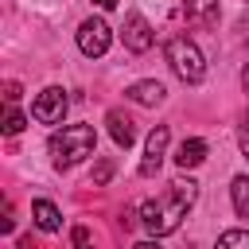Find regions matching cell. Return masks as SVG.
<instances>
[{
	"instance_id": "obj_15",
	"label": "cell",
	"mask_w": 249,
	"mask_h": 249,
	"mask_svg": "<svg viewBox=\"0 0 249 249\" xmlns=\"http://www.w3.org/2000/svg\"><path fill=\"white\" fill-rule=\"evenodd\" d=\"M23 124H27V117H23L16 105H8V113H4V132H8V136H19Z\"/></svg>"
},
{
	"instance_id": "obj_2",
	"label": "cell",
	"mask_w": 249,
	"mask_h": 249,
	"mask_svg": "<svg viewBox=\"0 0 249 249\" xmlns=\"http://www.w3.org/2000/svg\"><path fill=\"white\" fill-rule=\"evenodd\" d=\"M93 148H97V132H93V124H66V128L54 132L51 144H47L51 163H54L58 171L82 163L86 156H93Z\"/></svg>"
},
{
	"instance_id": "obj_5",
	"label": "cell",
	"mask_w": 249,
	"mask_h": 249,
	"mask_svg": "<svg viewBox=\"0 0 249 249\" xmlns=\"http://www.w3.org/2000/svg\"><path fill=\"white\" fill-rule=\"evenodd\" d=\"M109 39H113V35H109V23L97 19V16L78 27V51H82L86 58H101V54L109 51Z\"/></svg>"
},
{
	"instance_id": "obj_18",
	"label": "cell",
	"mask_w": 249,
	"mask_h": 249,
	"mask_svg": "<svg viewBox=\"0 0 249 249\" xmlns=\"http://www.w3.org/2000/svg\"><path fill=\"white\" fill-rule=\"evenodd\" d=\"M4 97H8V105H12V101L19 97V82H8V86H4Z\"/></svg>"
},
{
	"instance_id": "obj_7",
	"label": "cell",
	"mask_w": 249,
	"mask_h": 249,
	"mask_svg": "<svg viewBox=\"0 0 249 249\" xmlns=\"http://www.w3.org/2000/svg\"><path fill=\"white\" fill-rule=\"evenodd\" d=\"M167 124H156L148 132V144H144V160H140V175H156L160 163H163V152H167Z\"/></svg>"
},
{
	"instance_id": "obj_6",
	"label": "cell",
	"mask_w": 249,
	"mask_h": 249,
	"mask_svg": "<svg viewBox=\"0 0 249 249\" xmlns=\"http://www.w3.org/2000/svg\"><path fill=\"white\" fill-rule=\"evenodd\" d=\"M121 39H124V47L132 51V54H144L148 47H152V23L140 16V12H128L124 16V31H121Z\"/></svg>"
},
{
	"instance_id": "obj_14",
	"label": "cell",
	"mask_w": 249,
	"mask_h": 249,
	"mask_svg": "<svg viewBox=\"0 0 249 249\" xmlns=\"http://www.w3.org/2000/svg\"><path fill=\"white\" fill-rule=\"evenodd\" d=\"M214 249H249V230H226L214 241Z\"/></svg>"
},
{
	"instance_id": "obj_19",
	"label": "cell",
	"mask_w": 249,
	"mask_h": 249,
	"mask_svg": "<svg viewBox=\"0 0 249 249\" xmlns=\"http://www.w3.org/2000/svg\"><path fill=\"white\" fill-rule=\"evenodd\" d=\"M237 140H241V152L249 156V128H241V132H237Z\"/></svg>"
},
{
	"instance_id": "obj_13",
	"label": "cell",
	"mask_w": 249,
	"mask_h": 249,
	"mask_svg": "<svg viewBox=\"0 0 249 249\" xmlns=\"http://www.w3.org/2000/svg\"><path fill=\"white\" fill-rule=\"evenodd\" d=\"M187 16H191V19L210 23V19L218 16V0H187Z\"/></svg>"
},
{
	"instance_id": "obj_20",
	"label": "cell",
	"mask_w": 249,
	"mask_h": 249,
	"mask_svg": "<svg viewBox=\"0 0 249 249\" xmlns=\"http://www.w3.org/2000/svg\"><path fill=\"white\" fill-rule=\"evenodd\" d=\"M132 249H160L156 241H140V245H132Z\"/></svg>"
},
{
	"instance_id": "obj_9",
	"label": "cell",
	"mask_w": 249,
	"mask_h": 249,
	"mask_svg": "<svg viewBox=\"0 0 249 249\" xmlns=\"http://www.w3.org/2000/svg\"><path fill=\"white\" fill-rule=\"evenodd\" d=\"M105 124H109V136H113V144H117V148H132V140H136V128H132V121H128L121 109H109Z\"/></svg>"
},
{
	"instance_id": "obj_11",
	"label": "cell",
	"mask_w": 249,
	"mask_h": 249,
	"mask_svg": "<svg viewBox=\"0 0 249 249\" xmlns=\"http://www.w3.org/2000/svg\"><path fill=\"white\" fill-rule=\"evenodd\" d=\"M202 160H206V140H198V136L183 140L179 152H175V163H179V167H198Z\"/></svg>"
},
{
	"instance_id": "obj_3",
	"label": "cell",
	"mask_w": 249,
	"mask_h": 249,
	"mask_svg": "<svg viewBox=\"0 0 249 249\" xmlns=\"http://www.w3.org/2000/svg\"><path fill=\"white\" fill-rule=\"evenodd\" d=\"M167 62H171V70L183 78V82H202V74H206V62H202V51L187 39V35H171L167 39Z\"/></svg>"
},
{
	"instance_id": "obj_22",
	"label": "cell",
	"mask_w": 249,
	"mask_h": 249,
	"mask_svg": "<svg viewBox=\"0 0 249 249\" xmlns=\"http://www.w3.org/2000/svg\"><path fill=\"white\" fill-rule=\"evenodd\" d=\"M241 82H245V89H249V62H245V70H241Z\"/></svg>"
},
{
	"instance_id": "obj_12",
	"label": "cell",
	"mask_w": 249,
	"mask_h": 249,
	"mask_svg": "<svg viewBox=\"0 0 249 249\" xmlns=\"http://www.w3.org/2000/svg\"><path fill=\"white\" fill-rule=\"evenodd\" d=\"M230 195H233L237 218H249V175H237V179L230 183Z\"/></svg>"
},
{
	"instance_id": "obj_21",
	"label": "cell",
	"mask_w": 249,
	"mask_h": 249,
	"mask_svg": "<svg viewBox=\"0 0 249 249\" xmlns=\"http://www.w3.org/2000/svg\"><path fill=\"white\" fill-rule=\"evenodd\" d=\"M93 4H97V8H113L117 0H93Z\"/></svg>"
},
{
	"instance_id": "obj_4",
	"label": "cell",
	"mask_w": 249,
	"mask_h": 249,
	"mask_svg": "<svg viewBox=\"0 0 249 249\" xmlns=\"http://www.w3.org/2000/svg\"><path fill=\"white\" fill-rule=\"evenodd\" d=\"M66 89L62 86H47L39 97H35V105H31V117L39 121V124H62V117H66Z\"/></svg>"
},
{
	"instance_id": "obj_17",
	"label": "cell",
	"mask_w": 249,
	"mask_h": 249,
	"mask_svg": "<svg viewBox=\"0 0 249 249\" xmlns=\"http://www.w3.org/2000/svg\"><path fill=\"white\" fill-rule=\"evenodd\" d=\"M109 175H113V163H109V160H101V163L93 167V183L101 187V183H109Z\"/></svg>"
},
{
	"instance_id": "obj_10",
	"label": "cell",
	"mask_w": 249,
	"mask_h": 249,
	"mask_svg": "<svg viewBox=\"0 0 249 249\" xmlns=\"http://www.w3.org/2000/svg\"><path fill=\"white\" fill-rule=\"evenodd\" d=\"M31 218H35V226H39V230H47V233H54V230L62 226L58 206H54V202H47V198H35V202H31Z\"/></svg>"
},
{
	"instance_id": "obj_1",
	"label": "cell",
	"mask_w": 249,
	"mask_h": 249,
	"mask_svg": "<svg viewBox=\"0 0 249 249\" xmlns=\"http://www.w3.org/2000/svg\"><path fill=\"white\" fill-rule=\"evenodd\" d=\"M195 198H198V183H195V179H175V183H167L163 195H156V198H148V202L140 206L144 230H148L152 237H163V233L179 230V222L187 218V210H191Z\"/></svg>"
},
{
	"instance_id": "obj_16",
	"label": "cell",
	"mask_w": 249,
	"mask_h": 249,
	"mask_svg": "<svg viewBox=\"0 0 249 249\" xmlns=\"http://www.w3.org/2000/svg\"><path fill=\"white\" fill-rule=\"evenodd\" d=\"M70 237H74V249H93V237H89V230H86V226H74V233H70Z\"/></svg>"
},
{
	"instance_id": "obj_8",
	"label": "cell",
	"mask_w": 249,
	"mask_h": 249,
	"mask_svg": "<svg viewBox=\"0 0 249 249\" xmlns=\"http://www.w3.org/2000/svg\"><path fill=\"white\" fill-rule=\"evenodd\" d=\"M124 97H132L136 105H160V101L167 97V89H163V82L148 78V82H132V86L124 89Z\"/></svg>"
}]
</instances>
